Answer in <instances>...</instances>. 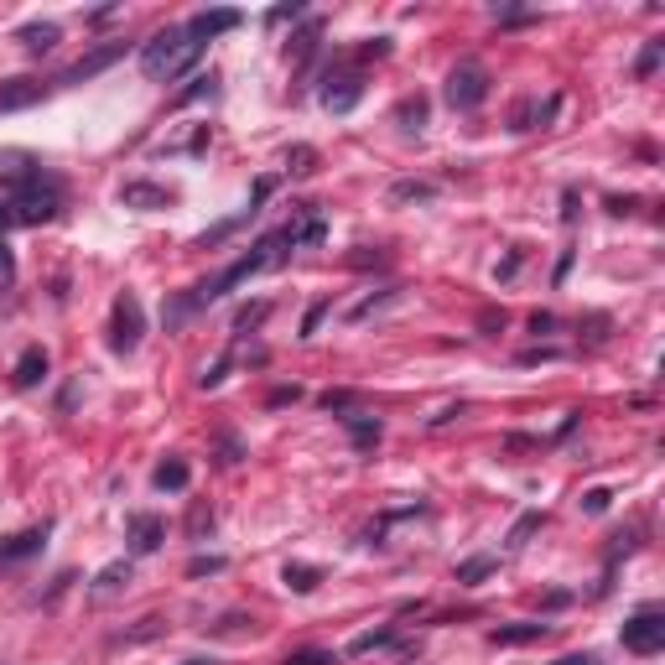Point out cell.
<instances>
[{
	"instance_id": "cell-21",
	"label": "cell",
	"mask_w": 665,
	"mask_h": 665,
	"mask_svg": "<svg viewBox=\"0 0 665 665\" xmlns=\"http://www.w3.org/2000/svg\"><path fill=\"white\" fill-rule=\"evenodd\" d=\"M343 421H349V437H354V447H359V452H369V447L380 442V432H385L375 416H359V411H354V416H343Z\"/></svg>"
},
{
	"instance_id": "cell-25",
	"label": "cell",
	"mask_w": 665,
	"mask_h": 665,
	"mask_svg": "<svg viewBox=\"0 0 665 665\" xmlns=\"http://www.w3.org/2000/svg\"><path fill=\"white\" fill-rule=\"evenodd\" d=\"M250 224V208H245V214H234V219H224V224H214V229H208L203 239H198V250H214V245H224V239L234 234V229H245Z\"/></svg>"
},
{
	"instance_id": "cell-14",
	"label": "cell",
	"mask_w": 665,
	"mask_h": 665,
	"mask_svg": "<svg viewBox=\"0 0 665 665\" xmlns=\"http://www.w3.org/2000/svg\"><path fill=\"white\" fill-rule=\"evenodd\" d=\"M42 375H47V349H42V343H32V349H26V354L16 359V369H11V385H16V390H32Z\"/></svg>"
},
{
	"instance_id": "cell-8",
	"label": "cell",
	"mask_w": 665,
	"mask_h": 665,
	"mask_svg": "<svg viewBox=\"0 0 665 665\" xmlns=\"http://www.w3.org/2000/svg\"><path fill=\"white\" fill-rule=\"evenodd\" d=\"M359 99H364V78L359 73H338V78L323 84V110H333V115H349Z\"/></svg>"
},
{
	"instance_id": "cell-44",
	"label": "cell",
	"mask_w": 665,
	"mask_h": 665,
	"mask_svg": "<svg viewBox=\"0 0 665 665\" xmlns=\"http://www.w3.org/2000/svg\"><path fill=\"white\" fill-rule=\"evenodd\" d=\"M562 203H567V208H562V219H567V224H577V193H567Z\"/></svg>"
},
{
	"instance_id": "cell-38",
	"label": "cell",
	"mask_w": 665,
	"mask_h": 665,
	"mask_svg": "<svg viewBox=\"0 0 665 665\" xmlns=\"http://www.w3.org/2000/svg\"><path fill=\"white\" fill-rule=\"evenodd\" d=\"M608 499H614L608 489H588V494H582V510H588V515H603V510H608Z\"/></svg>"
},
{
	"instance_id": "cell-10",
	"label": "cell",
	"mask_w": 665,
	"mask_h": 665,
	"mask_svg": "<svg viewBox=\"0 0 665 665\" xmlns=\"http://www.w3.org/2000/svg\"><path fill=\"white\" fill-rule=\"evenodd\" d=\"M125 58V42H104L99 52H89V58H78L63 78H58V84H84V78H94V73H104V68H110V63H120Z\"/></svg>"
},
{
	"instance_id": "cell-16",
	"label": "cell",
	"mask_w": 665,
	"mask_h": 665,
	"mask_svg": "<svg viewBox=\"0 0 665 665\" xmlns=\"http://www.w3.org/2000/svg\"><path fill=\"white\" fill-rule=\"evenodd\" d=\"M58 37H63V26H58V21H26L21 32H16V42H21L26 52H47V47H58Z\"/></svg>"
},
{
	"instance_id": "cell-17",
	"label": "cell",
	"mask_w": 665,
	"mask_h": 665,
	"mask_svg": "<svg viewBox=\"0 0 665 665\" xmlns=\"http://www.w3.org/2000/svg\"><path fill=\"white\" fill-rule=\"evenodd\" d=\"M188 478H193V468H188V463H182V458H167V463H156L151 484L162 489V494H182V489H188Z\"/></svg>"
},
{
	"instance_id": "cell-28",
	"label": "cell",
	"mask_w": 665,
	"mask_h": 665,
	"mask_svg": "<svg viewBox=\"0 0 665 665\" xmlns=\"http://www.w3.org/2000/svg\"><path fill=\"white\" fill-rule=\"evenodd\" d=\"M286 167H291V172H297V177L317 172V151H312V146H291V156H286Z\"/></svg>"
},
{
	"instance_id": "cell-9",
	"label": "cell",
	"mask_w": 665,
	"mask_h": 665,
	"mask_svg": "<svg viewBox=\"0 0 665 665\" xmlns=\"http://www.w3.org/2000/svg\"><path fill=\"white\" fill-rule=\"evenodd\" d=\"M120 203H125V208H141V214H151V208H172L177 193L162 188V182H125V188H120Z\"/></svg>"
},
{
	"instance_id": "cell-6",
	"label": "cell",
	"mask_w": 665,
	"mask_h": 665,
	"mask_svg": "<svg viewBox=\"0 0 665 665\" xmlns=\"http://www.w3.org/2000/svg\"><path fill=\"white\" fill-rule=\"evenodd\" d=\"M624 650H634V655H660L665 650V614L660 608H640L634 619H624Z\"/></svg>"
},
{
	"instance_id": "cell-31",
	"label": "cell",
	"mask_w": 665,
	"mask_h": 665,
	"mask_svg": "<svg viewBox=\"0 0 665 665\" xmlns=\"http://www.w3.org/2000/svg\"><path fill=\"white\" fill-rule=\"evenodd\" d=\"M494 572V556H473V562L458 567V582H478V577H489Z\"/></svg>"
},
{
	"instance_id": "cell-36",
	"label": "cell",
	"mask_w": 665,
	"mask_h": 665,
	"mask_svg": "<svg viewBox=\"0 0 665 665\" xmlns=\"http://www.w3.org/2000/svg\"><path fill=\"white\" fill-rule=\"evenodd\" d=\"M286 665H333V655L328 650H291Z\"/></svg>"
},
{
	"instance_id": "cell-11",
	"label": "cell",
	"mask_w": 665,
	"mask_h": 665,
	"mask_svg": "<svg viewBox=\"0 0 665 665\" xmlns=\"http://www.w3.org/2000/svg\"><path fill=\"white\" fill-rule=\"evenodd\" d=\"M47 84H37V78H11V84H0V115H16V110H32V104H42Z\"/></svg>"
},
{
	"instance_id": "cell-39",
	"label": "cell",
	"mask_w": 665,
	"mask_h": 665,
	"mask_svg": "<svg viewBox=\"0 0 665 665\" xmlns=\"http://www.w3.org/2000/svg\"><path fill=\"white\" fill-rule=\"evenodd\" d=\"M536 525H541V515H525V520H520V525L510 530V546H525V536H530V530H536Z\"/></svg>"
},
{
	"instance_id": "cell-46",
	"label": "cell",
	"mask_w": 665,
	"mask_h": 665,
	"mask_svg": "<svg viewBox=\"0 0 665 665\" xmlns=\"http://www.w3.org/2000/svg\"><path fill=\"white\" fill-rule=\"evenodd\" d=\"M182 665H214V660H182Z\"/></svg>"
},
{
	"instance_id": "cell-23",
	"label": "cell",
	"mask_w": 665,
	"mask_h": 665,
	"mask_svg": "<svg viewBox=\"0 0 665 665\" xmlns=\"http://www.w3.org/2000/svg\"><path fill=\"white\" fill-rule=\"evenodd\" d=\"M219 94V73H198L188 89L177 94V110H188V104H198V99H214Z\"/></svg>"
},
{
	"instance_id": "cell-18",
	"label": "cell",
	"mask_w": 665,
	"mask_h": 665,
	"mask_svg": "<svg viewBox=\"0 0 665 665\" xmlns=\"http://www.w3.org/2000/svg\"><path fill=\"white\" fill-rule=\"evenodd\" d=\"M546 640V624H499L489 629V645H536Z\"/></svg>"
},
{
	"instance_id": "cell-42",
	"label": "cell",
	"mask_w": 665,
	"mask_h": 665,
	"mask_svg": "<svg viewBox=\"0 0 665 665\" xmlns=\"http://www.w3.org/2000/svg\"><path fill=\"white\" fill-rule=\"evenodd\" d=\"M323 312H328V302H317V307H312V312L302 317V338H307V333H312L317 323H323Z\"/></svg>"
},
{
	"instance_id": "cell-32",
	"label": "cell",
	"mask_w": 665,
	"mask_h": 665,
	"mask_svg": "<svg viewBox=\"0 0 665 665\" xmlns=\"http://www.w3.org/2000/svg\"><path fill=\"white\" fill-rule=\"evenodd\" d=\"M359 406V390H328L323 395V411H354Z\"/></svg>"
},
{
	"instance_id": "cell-45",
	"label": "cell",
	"mask_w": 665,
	"mask_h": 665,
	"mask_svg": "<svg viewBox=\"0 0 665 665\" xmlns=\"http://www.w3.org/2000/svg\"><path fill=\"white\" fill-rule=\"evenodd\" d=\"M556 665H598L593 655H567V660H556Z\"/></svg>"
},
{
	"instance_id": "cell-27",
	"label": "cell",
	"mask_w": 665,
	"mask_h": 665,
	"mask_svg": "<svg viewBox=\"0 0 665 665\" xmlns=\"http://www.w3.org/2000/svg\"><path fill=\"white\" fill-rule=\"evenodd\" d=\"M208 530H214V510H208V504L198 499V504H193V515H188V536H193V541H203Z\"/></svg>"
},
{
	"instance_id": "cell-15",
	"label": "cell",
	"mask_w": 665,
	"mask_h": 665,
	"mask_svg": "<svg viewBox=\"0 0 665 665\" xmlns=\"http://www.w3.org/2000/svg\"><path fill=\"white\" fill-rule=\"evenodd\" d=\"M281 234H286L291 250H297V245H323V239H328V224H323V214H302V219H291Z\"/></svg>"
},
{
	"instance_id": "cell-37",
	"label": "cell",
	"mask_w": 665,
	"mask_h": 665,
	"mask_svg": "<svg viewBox=\"0 0 665 665\" xmlns=\"http://www.w3.org/2000/svg\"><path fill=\"white\" fill-rule=\"evenodd\" d=\"M375 645H390V629H375V634H359V640L349 645V655H364V650H375Z\"/></svg>"
},
{
	"instance_id": "cell-33",
	"label": "cell",
	"mask_w": 665,
	"mask_h": 665,
	"mask_svg": "<svg viewBox=\"0 0 665 665\" xmlns=\"http://www.w3.org/2000/svg\"><path fill=\"white\" fill-rule=\"evenodd\" d=\"M16 281V250L6 245V234H0V291Z\"/></svg>"
},
{
	"instance_id": "cell-4",
	"label": "cell",
	"mask_w": 665,
	"mask_h": 665,
	"mask_svg": "<svg viewBox=\"0 0 665 665\" xmlns=\"http://www.w3.org/2000/svg\"><path fill=\"white\" fill-rule=\"evenodd\" d=\"M141 333H146V307H141L136 291H120L115 312H110V349L115 354H130L141 343Z\"/></svg>"
},
{
	"instance_id": "cell-43",
	"label": "cell",
	"mask_w": 665,
	"mask_h": 665,
	"mask_svg": "<svg viewBox=\"0 0 665 665\" xmlns=\"http://www.w3.org/2000/svg\"><path fill=\"white\" fill-rule=\"evenodd\" d=\"M530 328H536V333H551L556 317H551V312H536V317H530Z\"/></svg>"
},
{
	"instance_id": "cell-13",
	"label": "cell",
	"mask_w": 665,
	"mask_h": 665,
	"mask_svg": "<svg viewBox=\"0 0 665 665\" xmlns=\"http://www.w3.org/2000/svg\"><path fill=\"white\" fill-rule=\"evenodd\" d=\"M42 546H47V525H32V530H21V536L0 541V562H26V556H37Z\"/></svg>"
},
{
	"instance_id": "cell-20",
	"label": "cell",
	"mask_w": 665,
	"mask_h": 665,
	"mask_svg": "<svg viewBox=\"0 0 665 665\" xmlns=\"http://www.w3.org/2000/svg\"><path fill=\"white\" fill-rule=\"evenodd\" d=\"M551 110H556V99H546V104L520 99V104H515V115H510V125H515V130H536L541 120H551Z\"/></svg>"
},
{
	"instance_id": "cell-19",
	"label": "cell",
	"mask_w": 665,
	"mask_h": 665,
	"mask_svg": "<svg viewBox=\"0 0 665 665\" xmlns=\"http://www.w3.org/2000/svg\"><path fill=\"white\" fill-rule=\"evenodd\" d=\"M281 582H286L291 593H317L323 567H312V562H286V567H281Z\"/></svg>"
},
{
	"instance_id": "cell-41",
	"label": "cell",
	"mask_w": 665,
	"mask_h": 665,
	"mask_svg": "<svg viewBox=\"0 0 665 665\" xmlns=\"http://www.w3.org/2000/svg\"><path fill=\"white\" fill-rule=\"evenodd\" d=\"M302 16V6H276L271 16H265V21H271V26H281V21H297Z\"/></svg>"
},
{
	"instance_id": "cell-35",
	"label": "cell",
	"mask_w": 665,
	"mask_h": 665,
	"mask_svg": "<svg viewBox=\"0 0 665 665\" xmlns=\"http://www.w3.org/2000/svg\"><path fill=\"white\" fill-rule=\"evenodd\" d=\"M265 312H271V307H265V302H255V307H245V312H239V317H234V333H245V328H255V323H265Z\"/></svg>"
},
{
	"instance_id": "cell-24",
	"label": "cell",
	"mask_w": 665,
	"mask_h": 665,
	"mask_svg": "<svg viewBox=\"0 0 665 665\" xmlns=\"http://www.w3.org/2000/svg\"><path fill=\"white\" fill-rule=\"evenodd\" d=\"M130 582V562H115V567H104L99 577H94V598H110V593H120Z\"/></svg>"
},
{
	"instance_id": "cell-1",
	"label": "cell",
	"mask_w": 665,
	"mask_h": 665,
	"mask_svg": "<svg viewBox=\"0 0 665 665\" xmlns=\"http://www.w3.org/2000/svg\"><path fill=\"white\" fill-rule=\"evenodd\" d=\"M63 208V182L58 177H26L21 188L11 193V203H0V234L6 229H37V224H52Z\"/></svg>"
},
{
	"instance_id": "cell-30",
	"label": "cell",
	"mask_w": 665,
	"mask_h": 665,
	"mask_svg": "<svg viewBox=\"0 0 665 665\" xmlns=\"http://www.w3.org/2000/svg\"><path fill=\"white\" fill-rule=\"evenodd\" d=\"M660 58H665V42H645V52H640V63H634V73L650 78V73L660 68Z\"/></svg>"
},
{
	"instance_id": "cell-2",
	"label": "cell",
	"mask_w": 665,
	"mask_h": 665,
	"mask_svg": "<svg viewBox=\"0 0 665 665\" xmlns=\"http://www.w3.org/2000/svg\"><path fill=\"white\" fill-rule=\"evenodd\" d=\"M198 58H203V42L188 37V26H167V32H156L141 47V73L151 84H172V78H182Z\"/></svg>"
},
{
	"instance_id": "cell-7",
	"label": "cell",
	"mask_w": 665,
	"mask_h": 665,
	"mask_svg": "<svg viewBox=\"0 0 665 665\" xmlns=\"http://www.w3.org/2000/svg\"><path fill=\"white\" fill-rule=\"evenodd\" d=\"M125 541H130V551L136 556H151V551H162V541H167V525H162V515H130L125 520Z\"/></svg>"
},
{
	"instance_id": "cell-26",
	"label": "cell",
	"mask_w": 665,
	"mask_h": 665,
	"mask_svg": "<svg viewBox=\"0 0 665 665\" xmlns=\"http://www.w3.org/2000/svg\"><path fill=\"white\" fill-rule=\"evenodd\" d=\"M437 188L432 182H395L390 188V203H421V198H432Z\"/></svg>"
},
{
	"instance_id": "cell-29",
	"label": "cell",
	"mask_w": 665,
	"mask_h": 665,
	"mask_svg": "<svg viewBox=\"0 0 665 665\" xmlns=\"http://www.w3.org/2000/svg\"><path fill=\"white\" fill-rule=\"evenodd\" d=\"M229 369H234V354H224L214 369H203V375H198V385H203V390H219V385L229 380Z\"/></svg>"
},
{
	"instance_id": "cell-12",
	"label": "cell",
	"mask_w": 665,
	"mask_h": 665,
	"mask_svg": "<svg viewBox=\"0 0 665 665\" xmlns=\"http://www.w3.org/2000/svg\"><path fill=\"white\" fill-rule=\"evenodd\" d=\"M239 21H245V16L229 11V6H224V11H198V16L188 21V37H193V42H203V37H224V32H234Z\"/></svg>"
},
{
	"instance_id": "cell-3",
	"label": "cell",
	"mask_w": 665,
	"mask_h": 665,
	"mask_svg": "<svg viewBox=\"0 0 665 665\" xmlns=\"http://www.w3.org/2000/svg\"><path fill=\"white\" fill-rule=\"evenodd\" d=\"M286 260V234L276 229V234H265L260 239V245L250 250V255H239L234 265H229V271H219L214 281H203V286H193V297H198V307L203 302H214V297H224V291H234L239 281H250L255 271H271V265H281Z\"/></svg>"
},
{
	"instance_id": "cell-34",
	"label": "cell",
	"mask_w": 665,
	"mask_h": 665,
	"mask_svg": "<svg viewBox=\"0 0 665 665\" xmlns=\"http://www.w3.org/2000/svg\"><path fill=\"white\" fill-rule=\"evenodd\" d=\"M229 562H224V556H193V562H188V577H208V572H224Z\"/></svg>"
},
{
	"instance_id": "cell-22",
	"label": "cell",
	"mask_w": 665,
	"mask_h": 665,
	"mask_svg": "<svg viewBox=\"0 0 665 665\" xmlns=\"http://www.w3.org/2000/svg\"><path fill=\"white\" fill-rule=\"evenodd\" d=\"M395 125H401V130H421V125H427V99L406 94L401 104H395Z\"/></svg>"
},
{
	"instance_id": "cell-40",
	"label": "cell",
	"mask_w": 665,
	"mask_h": 665,
	"mask_svg": "<svg viewBox=\"0 0 665 665\" xmlns=\"http://www.w3.org/2000/svg\"><path fill=\"white\" fill-rule=\"evenodd\" d=\"M219 452H224V458H219V463H239V458H245V452H239V442H234L229 432L219 437Z\"/></svg>"
},
{
	"instance_id": "cell-5",
	"label": "cell",
	"mask_w": 665,
	"mask_h": 665,
	"mask_svg": "<svg viewBox=\"0 0 665 665\" xmlns=\"http://www.w3.org/2000/svg\"><path fill=\"white\" fill-rule=\"evenodd\" d=\"M447 104L452 110H478V104L489 99V68L484 63H458L447 73Z\"/></svg>"
}]
</instances>
